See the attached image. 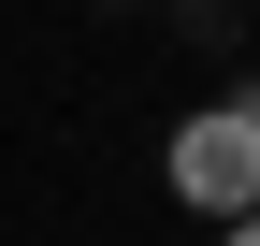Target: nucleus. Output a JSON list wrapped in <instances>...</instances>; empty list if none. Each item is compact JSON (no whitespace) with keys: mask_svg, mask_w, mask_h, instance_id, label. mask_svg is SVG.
Segmentation results:
<instances>
[{"mask_svg":"<svg viewBox=\"0 0 260 246\" xmlns=\"http://www.w3.org/2000/svg\"><path fill=\"white\" fill-rule=\"evenodd\" d=\"M159 189H174L188 218H246V203H260V87H232V102H203V116H174Z\"/></svg>","mask_w":260,"mask_h":246,"instance_id":"nucleus-1","label":"nucleus"},{"mask_svg":"<svg viewBox=\"0 0 260 246\" xmlns=\"http://www.w3.org/2000/svg\"><path fill=\"white\" fill-rule=\"evenodd\" d=\"M217 246H260V203H246V218H217Z\"/></svg>","mask_w":260,"mask_h":246,"instance_id":"nucleus-2","label":"nucleus"}]
</instances>
